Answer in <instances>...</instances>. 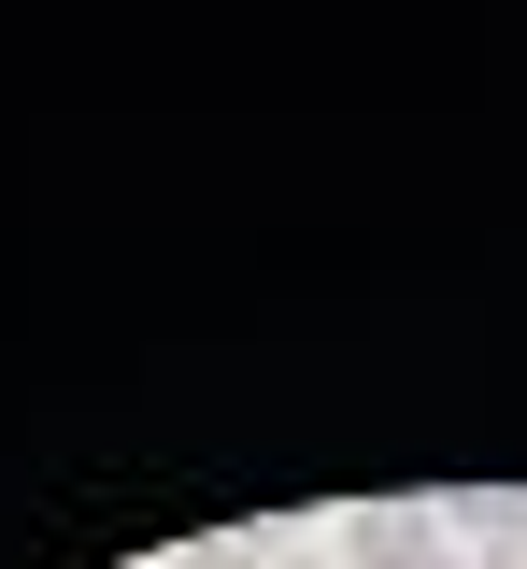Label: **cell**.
<instances>
[{"label": "cell", "instance_id": "2", "mask_svg": "<svg viewBox=\"0 0 527 569\" xmlns=\"http://www.w3.org/2000/svg\"><path fill=\"white\" fill-rule=\"evenodd\" d=\"M186 569H271V556H257V541L228 527V541H200V556H186Z\"/></svg>", "mask_w": 527, "mask_h": 569}, {"label": "cell", "instance_id": "1", "mask_svg": "<svg viewBox=\"0 0 527 569\" xmlns=\"http://www.w3.org/2000/svg\"><path fill=\"white\" fill-rule=\"evenodd\" d=\"M328 556H342V569H443L456 541H443V512H428V498H357Z\"/></svg>", "mask_w": 527, "mask_h": 569}, {"label": "cell", "instance_id": "4", "mask_svg": "<svg viewBox=\"0 0 527 569\" xmlns=\"http://www.w3.org/2000/svg\"><path fill=\"white\" fill-rule=\"evenodd\" d=\"M443 569H456V556H443Z\"/></svg>", "mask_w": 527, "mask_h": 569}, {"label": "cell", "instance_id": "3", "mask_svg": "<svg viewBox=\"0 0 527 569\" xmlns=\"http://www.w3.org/2000/svg\"><path fill=\"white\" fill-rule=\"evenodd\" d=\"M271 569H342V556H271Z\"/></svg>", "mask_w": 527, "mask_h": 569}]
</instances>
